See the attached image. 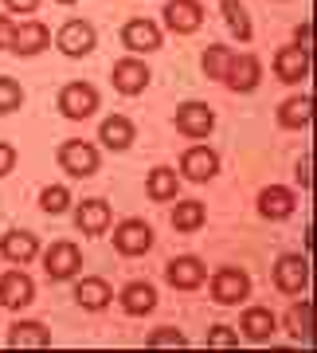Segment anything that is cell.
Segmentation results:
<instances>
[{"label":"cell","mask_w":317,"mask_h":353,"mask_svg":"<svg viewBox=\"0 0 317 353\" xmlns=\"http://www.w3.org/2000/svg\"><path fill=\"white\" fill-rule=\"evenodd\" d=\"M228 87L231 90H251L254 83H259V59L254 55H231L228 63Z\"/></svg>","instance_id":"9a60e30c"},{"label":"cell","mask_w":317,"mask_h":353,"mask_svg":"<svg viewBox=\"0 0 317 353\" xmlns=\"http://www.w3.org/2000/svg\"><path fill=\"white\" fill-rule=\"evenodd\" d=\"M0 252L8 255V259H16V263H28V259L39 252V243H36L32 232H8V236L0 240Z\"/></svg>","instance_id":"44dd1931"},{"label":"cell","mask_w":317,"mask_h":353,"mask_svg":"<svg viewBox=\"0 0 317 353\" xmlns=\"http://www.w3.org/2000/svg\"><path fill=\"white\" fill-rule=\"evenodd\" d=\"M114 243H118V252L141 255V252H149L153 232H149V224H145V220H126V224L114 232Z\"/></svg>","instance_id":"277c9868"},{"label":"cell","mask_w":317,"mask_h":353,"mask_svg":"<svg viewBox=\"0 0 317 353\" xmlns=\"http://www.w3.org/2000/svg\"><path fill=\"white\" fill-rule=\"evenodd\" d=\"M259 212L267 216V220H286V216L294 212V192L278 189V185L263 189V196H259Z\"/></svg>","instance_id":"e0dca14e"},{"label":"cell","mask_w":317,"mask_h":353,"mask_svg":"<svg viewBox=\"0 0 317 353\" xmlns=\"http://www.w3.org/2000/svg\"><path fill=\"white\" fill-rule=\"evenodd\" d=\"M59 110L67 118H87V114L98 110V90L90 83H67L63 94H59Z\"/></svg>","instance_id":"6da1fadb"},{"label":"cell","mask_w":317,"mask_h":353,"mask_svg":"<svg viewBox=\"0 0 317 353\" xmlns=\"http://www.w3.org/2000/svg\"><path fill=\"white\" fill-rule=\"evenodd\" d=\"M208 341H212V345H235V334H231L228 326H212L208 330Z\"/></svg>","instance_id":"e575fe53"},{"label":"cell","mask_w":317,"mask_h":353,"mask_svg":"<svg viewBox=\"0 0 317 353\" xmlns=\"http://www.w3.org/2000/svg\"><path fill=\"white\" fill-rule=\"evenodd\" d=\"M59 4H75V0H59Z\"/></svg>","instance_id":"ab89813d"},{"label":"cell","mask_w":317,"mask_h":353,"mask_svg":"<svg viewBox=\"0 0 317 353\" xmlns=\"http://www.w3.org/2000/svg\"><path fill=\"white\" fill-rule=\"evenodd\" d=\"M39 204H43V212H63L67 204H71V192H67L63 185H51V189H43Z\"/></svg>","instance_id":"1f68e13d"},{"label":"cell","mask_w":317,"mask_h":353,"mask_svg":"<svg viewBox=\"0 0 317 353\" xmlns=\"http://www.w3.org/2000/svg\"><path fill=\"white\" fill-rule=\"evenodd\" d=\"M223 16H228V24H231V32H235V36L251 39V20H247V12H243L239 0H223Z\"/></svg>","instance_id":"f546056e"},{"label":"cell","mask_w":317,"mask_h":353,"mask_svg":"<svg viewBox=\"0 0 317 353\" xmlns=\"http://www.w3.org/2000/svg\"><path fill=\"white\" fill-rule=\"evenodd\" d=\"M78 303L87 306V310H102V306L110 303V283L106 279H83L78 283Z\"/></svg>","instance_id":"603a6c76"},{"label":"cell","mask_w":317,"mask_h":353,"mask_svg":"<svg viewBox=\"0 0 317 353\" xmlns=\"http://www.w3.org/2000/svg\"><path fill=\"white\" fill-rule=\"evenodd\" d=\"M168 279H173V287H180V290H196L204 283V263L192 259V255H180V259L168 263Z\"/></svg>","instance_id":"2e32d148"},{"label":"cell","mask_w":317,"mask_h":353,"mask_svg":"<svg viewBox=\"0 0 317 353\" xmlns=\"http://www.w3.org/2000/svg\"><path fill=\"white\" fill-rule=\"evenodd\" d=\"M274 71H278V79H286V83H298V79L309 75V51L302 48H282L278 59H274Z\"/></svg>","instance_id":"7c38bea8"},{"label":"cell","mask_w":317,"mask_h":353,"mask_svg":"<svg viewBox=\"0 0 317 353\" xmlns=\"http://www.w3.org/2000/svg\"><path fill=\"white\" fill-rule=\"evenodd\" d=\"M177 126L184 130L188 138H204V134H212L216 118H212V110H208L204 102H184L177 110Z\"/></svg>","instance_id":"5b68a950"},{"label":"cell","mask_w":317,"mask_h":353,"mask_svg":"<svg viewBox=\"0 0 317 353\" xmlns=\"http://www.w3.org/2000/svg\"><path fill=\"white\" fill-rule=\"evenodd\" d=\"M204 20V8L196 0H168L165 4V24L173 32H196Z\"/></svg>","instance_id":"52a82bcc"},{"label":"cell","mask_w":317,"mask_h":353,"mask_svg":"<svg viewBox=\"0 0 317 353\" xmlns=\"http://www.w3.org/2000/svg\"><path fill=\"white\" fill-rule=\"evenodd\" d=\"M75 216H78V228H83L87 236H102L106 224H110V204L106 201H83Z\"/></svg>","instance_id":"ac0fdd59"},{"label":"cell","mask_w":317,"mask_h":353,"mask_svg":"<svg viewBox=\"0 0 317 353\" xmlns=\"http://www.w3.org/2000/svg\"><path fill=\"white\" fill-rule=\"evenodd\" d=\"M149 345H184V334L180 330H153Z\"/></svg>","instance_id":"836d02e7"},{"label":"cell","mask_w":317,"mask_h":353,"mask_svg":"<svg viewBox=\"0 0 317 353\" xmlns=\"http://www.w3.org/2000/svg\"><path fill=\"white\" fill-rule=\"evenodd\" d=\"M8 341H12V345H47L51 334H47V326H39V322H16Z\"/></svg>","instance_id":"484cf974"},{"label":"cell","mask_w":317,"mask_h":353,"mask_svg":"<svg viewBox=\"0 0 317 353\" xmlns=\"http://www.w3.org/2000/svg\"><path fill=\"white\" fill-rule=\"evenodd\" d=\"M228 63H231V51L223 48V43L204 51V71H208V79H223L228 75Z\"/></svg>","instance_id":"f1b7e54d"},{"label":"cell","mask_w":317,"mask_h":353,"mask_svg":"<svg viewBox=\"0 0 317 353\" xmlns=\"http://www.w3.org/2000/svg\"><path fill=\"white\" fill-rule=\"evenodd\" d=\"M98 134H102V141H106L110 150H126L129 141H133V122L122 118V114H110V118L98 126Z\"/></svg>","instance_id":"d6986e66"},{"label":"cell","mask_w":317,"mask_h":353,"mask_svg":"<svg viewBox=\"0 0 317 353\" xmlns=\"http://www.w3.org/2000/svg\"><path fill=\"white\" fill-rule=\"evenodd\" d=\"M94 48V28L87 20H71V24L59 28V51L63 55H87Z\"/></svg>","instance_id":"8992f818"},{"label":"cell","mask_w":317,"mask_h":353,"mask_svg":"<svg viewBox=\"0 0 317 353\" xmlns=\"http://www.w3.org/2000/svg\"><path fill=\"white\" fill-rule=\"evenodd\" d=\"M177 192V173L173 169H153L149 173V196L153 201H168Z\"/></svg>","instance_id":"83f0119b"},{"label":"cell","mask_w":317,"mask_h":353,"mask_svg":"<svg viewBox=\"0 0 317 353\" xmlns=\"http://www.w3.org/2000/svg\"><path fill=\"white\" fill-rule=\"evenodd\" d=\"M145 83H149V67L145 63H138V59H122V63H114V87L122 90V94H138Z\"/></svg>","instance_id":"5bb4252c"},{"label":"cell","mask_w":317,"mask_h":353,"mask_svg":"<svg viewBox=\"0 0 317 353\" xmlns=\"http://www.w3.org/2000/svg\"><path fill=\"white\" fill-rule=\"evenodd\" d=\"M173 224L180 228V232H196V228L204 224V204L200 201H184L173 208Z\"/></svg>","instance_id":"4316f807"},{"label":"cell","mask_w":317,"mask_h":353,"mask_svg":"<svg viewBox=\"0 0 317 353\" xmlns=\"http://www.w3.org/2000/svg\"><path fill=\"white\" fill-rule=\"evenodd\" d=\"M247 290H251V283H247V275H243L239 267H223V271H216V279H212L216 303H243Z\"/></svg>","instance_id":"3957f363"},{"label":"cell","mask_w":317,"mask_h":353,"mask_svg":"<svg viewBox=\"0 0 317 353\" xmlns=\"http://www.w3.org/2000/svg\"><path fill=\"white\" fill-rule=\"evenodd\" d=\"M78 263H83V252H78L75 243H55L47 252V275L51 279H67V275H75Z\"/></svg>","instance_id":"30bf717a"},{"label":"cell","mask_w":317,"mask_h":353,"mask_svg":"<svg viewBox=\"0 0 317 353\" xmlns=\"http://www.w3.org/2000/svg\"><path fill=\"white\" fill-rule=\"evenodd\" d=\"M122 39H126V48H133V51L161 48V32H157L153 20H129V24L122 28Z\"/></svg>","instance_id":"4fadbf2b"},{"label":"cell","mask_w":317,"mask_h":353,"mask_svg":"<svg viewBox=\"0 0 317 353\" xmlns=\"http://www.w3.org/2000/svg\"><path fill=\"white\" fill-rule=\"evenodd\" d=\"M305 279H309V267H305L302 255H282L278 267H274V283H278V290H286V294L302 290Z\"/></svg>","instance_id":"ba28073f"},{"label":"cell","mask_w":317,"mask_h":353,"mask_svg":"<svg viewBox=\"0 0 317 353\" xmlns=\"http://www.w3.org/2000/svg\"><path fill=\"white\" fill-rule=\"evenodd\" d=\"M294 48L309 51V24H302V28H298V43H294Z\"/></svg>","instance_id":"f35d334b"},{"label":"cell","mask_w":317,"mask_h":353,"mask_svg":"<svg viewBox=\"0 0 317 353\" xmlns=\"http://www.w3.org/2000/svg\"><path fill=\"white\" fill-rule=\"evenodd\" d=\"M278 122L282 126H290V130H302L305 122H309V99H305V94H294L290 102H282Z\"/></svg>","instance_id":"d4e9b609"},{"label":"cell","mask_w":317,"mask_h":353,"mask_svg":"<svg viewBox=\"0 0 317 353\" xmlns=\"http://www.w3.org/2000/svg\"><path fill=\"white\" fill-rule=\"evenodd\" d=\"M12 39H16V28L8 16H0V48H12Z\"/></svg>","instance_id":"d590c367"},{"label":"cell","mask_w":317,"mask_h":353,"mask_svg":"<svg viewBox=\"0 0 317 353\" xmlns=\"http://www.w3.org/2000/svg\"><path fill=\"white\" fill-rule=\"evenodd\" d=\"M36 4H39V0H8V8H12V12H32Z\"/></svg>","instance_id":"74e56055"},{"label":"cell","mask_w":317,"mask_h":353,"mask_svg":"<svg viewBox=\"0 0 317 353\" xmlns=\"http://www.w3.org/2000/svg\"><path fill=\"white\" fill-rule=\"evenodd\" d=\"M32 294H36V287H32V279L28 275H20V271L0 275V303L4 306H28L32 303Z\"/></svg>","instance_id":"8fae6325"},{"label":"cell","mask_w":317,"mask_h":353,"mask_svg":"<svg viewBox=\"0 0 317 353\" xmlns=\"http://www.w3.org/2000/svg\"><path fill=\"white\" fill-rule=\"evenodd\" d=\"M216 169H219V157L212 150H204V145H196V150H188L180 157V173L188 176V181H208Z\"/></svg>","instance_id":"9c48e42d"},{"label":"cell","mask_w":317,"mask_h":353,"mask_svg":"<svg viewBox=\"0 0 317 353\" xmlns=\"http://www.w3.org/2000/svg\"><path fill=\"white\" fill-rule=\"evenodd\" d=\"M12 165H16V150H12V145H4V141H0V176L8 173Z\"/></svg>","instance_id":"8d00e7d4"},{"label":"cell","mask_w":317,"mask_h":353,"mask_svg":"<svg viewBox=\"0 0 317 353\" xmlns=\"http://www.w3.org/2000/svg\"><path fill=\"white\" fill-rule=\"evenodd\" d=\"M59 165L75 176H90L98 169V150L90 141H67V145H59Z\"/></svg>","instance_id":"7a4b0ae2"},{"label":"cell","mask_w":317,"mask_h":353,"mask_svg":"<svg viewBox=\"0 0 317 353\" xmlns=\"http://www.w3.org/2000/svg\"><path fill=\"white\" fill-rule=\"evenodd\" d=\"M20 102H24L20 83H16V79H0V114H12Z\"/></svg>","instance_id":"4dcf8cb0"},{"label":"cell","mask_w":317,"mask_h":353,"mask_svg":"<svg viewBox=\"0 0 317 353\" xmlns=\"http://www.w3.org/2000/svg\"><path fill=\"white\" fill-rule=\"evenodd\" d=\"M290 330L298 338H309V303H298L290 310Z\"/></svg>","instance_id":"d6a6232c"},{"label":"cell","mask_w":317,"mask_h":353,"mask_svg":"<svg viewBox=\"0 0 317 353\" xmlns=\"http://www.w3.org/2000/svg\"><path fill=\"white\" fill-rule=\"evenodd\" d=\"M122 306H126V314H149L153 306H157V290L149 283H129L122 290Z\"/></svg>","instance_id":"ffe728a7"},{"label":"cell","mask_w":317,"mask_h":353,"mask_svg":"<svg viewBox=\"0 0 317 353\" xmlns=\"http://www.w3.org/2000/svg\"><path fill=\"white\" fill-rule=\"evenodd\" d=\"M243 334L254 341H263L274 334V318H270V310H263V306H254V310H247L243 314Z\"/></svg>","instance_id":"cb8c5ba5"},{"label":"cell","mask_w":317,"mask_h":353,"mask_svg":"<svg viewBox=\"0 0 317 353\" xmlns=\"http://www.w3.org/2000/svg\"><path fill=\"white\" fill-rule=\"evenodd\" d=\"M47 39H51V32L43 24H24V28H16L12 51H20V55H36V51L47 48Z\"/></svg>","instance_id":"7402d4cb"}]
</instances>
